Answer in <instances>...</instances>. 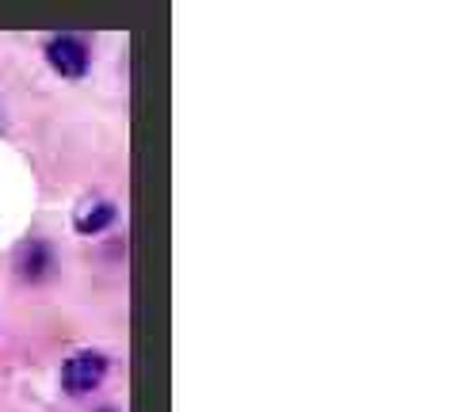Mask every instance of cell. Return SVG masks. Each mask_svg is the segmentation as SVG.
Listing matches in <instances>:
<instances>
[{
    "label": "cell",
    "instance_id": "obj_1",
    "mask_svg": "<svg viewBox=\"0 0 458 412\" xmlns=\"http://www.w3.org/2000/svg\"><path fill=\"white\" fill-rule=\"evenodd\" d=\"M47 62L54 73H62L69 80H81L84 73H89V46H84V38L77 35H54L47 42Z\"/></svg>",
    "mask_w": 458,
    "mask_h": 412
},
{
    "label": "cell",
    "instance_id": "obj_2",
    "mask_svg": "<svg viewBox=\"0 0 458 412\" xmlns=\"http://www.w3.org/2000/svg\"><path fill=\"white\" fill-rule=\"evenodd\" d=\"M104 374H107L104 355L99 351H77V355H69L65 366H62V386L69 393H89L104 382Z\"/></svg>",
    "mask_w": 458,
    "mask_h": 412
},
{
    "label": "cell",
    "instance_id": "obj_3",
    "mask_svg": "<svg viewBox=\"0 0 458 412\" xmlns=\"http://www.w3.org/2000/svg\"><path fill=\"white\" fill-rule=\"evenodd\" d=\"M50 267H54V256H50V248L42 245V240H23V245L16 248V272H20V279L38 282V279L50 275Z\"/></svg>",
    "mask_w": 458,
    "mask_h": 412
},
{
    "label": "cell",
    "instance_id": "obj_4",
    "mask_svg": "<svg viewBox=\"0 0 458 412\" xmlns=\"http://www.w3.org/2000/svg\"><path fill=\"white\" fill-rule=\"evenodd\" d=\"M114 222V206L107 203V198H92V203H84L77 210V233H99V230H107V225Z\"/></svg>",
    "mask_w": 458,
    "mask_h": 412
},
{
    "label": "cell",
    "instance_id": "obj_5",
    "mask_svg": "<svg viewBox=\"0 0 458 412\" xmlns=\"http://www.w3.org/2000/svg\"><path fill=\"white\" fill-rule=\"evenodd\" d=\"M104 412H111V408H104Z\"/></svg>",
    "mask_w": 458,
    "mask_h": 412
}]
</instances>
